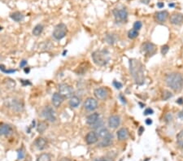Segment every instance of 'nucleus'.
<instances>
[{"mask_svg":"<svg viewBox=\"0 0 183 161\" xmlns=\"http://www.w3.org/2000/svg\"><path fill=\"white\" fill-rule=\"evenodd\" d=\"M142 51L145 55H148V56H152L156 52V46H155V44L149 42H147L145 43L142 44Z\"/></svg>","mask_w":183,"mask_h":161,"instance_id":"nucleus-8","label":"nucleus"},{"mask_svg":"<svg viewBox=\"0 0 183 161\" xmlns=\"http://www.w3.org/2000/svg\"><path fill=\"white\" fill-rule=\"evenodd\" d=\"M154 113V111L151 109V108H147V109L144 111V115H151Z\"/></svg>","mask_w":183,"mask_h":161,"instance_id":"nucleus-36","label":"nucleus"},{"mask_svg":"<svg viewBox=\"0 0 183 161\" xmlns=\"http://www.w3.org/2000/svg\"><path fill=\"white\" fill-rule=\"evenodd\" d=\"M129 71L131 76L134 78L137 85L142 86L145 81L144 66L138 60L131 59L129 60Z\"/></svg>","mask_w":183,"mask_h":161,"instance_id":"nucleus-1","label":"nucleus"},{"mask_svg":"<svg viewBox=\"0 0 183 161\" xmlns=\"http://www.w3.org/2000/svg\"><path fill=\"white\" fill-rule=\"evenodd\" d=\"M164 3H162V2L157 3V7H158L159 8H162V7H164Z\"/></svg>","mask_w":183,"mask_h":161,"instance_id":"nucleus-39","label":"nucleus"},{"mask_svg":"<svg viewBox=\"0 0 183 161\" xmlns=\"http://www.w3.org/2000/svg\"><path fill=\"white\" fill-rule=\"evenodd\" d=\"M177 146L180 148H183V130L177 133Z\"/></svg>","mask_w":183,"mask_h":161,"instance_id":"nucleus-26","label":"nucleus"},{"mask_svg":"<svg viewBox=\"0 0 183 161\" xmlns=\"http://www.w3.org/2000/svg\"><path fill=\"white\" fill-rule=\"evenodd\" d=\"M20 81H21V82H22V83H23V85H25V84H24V80H20ZM25 83H26V85H30V82H29V81H26V82H25Z\"/></svg>","mask_w":183,"mask_h":161,"instance_id":"nucleus-46","label":"nucleus"},{"mask_svg":"<svg viewBox=\"0 0 183 161\" xmlns=\"http://www.w3.org/2000/svg\"><path fill=\"white\" fill-rule=\"evenodd\" d=\"M177 103L178 104H183V98H178L177 100Z\"/></svg>","mask_w":183,"mask_h":161,"instance_id":"nucleus-44","label":"nucleus"},{"mask_svg":"<svg viewBox=\"0 0 183 161\" xmlns=\"http://www.w3.org/2000/svg\"><path fill=\"white\" fill-rule=\"evenodd\" d=\"M60 161H69L68 160H67V159H62Z\"/></svg>","mask_w":183,"mask_h":161,"instance_id":"nucleus-49","label":"nucleus"},{"mask_svg":"<svg viewBox=\"0 0 183 161\" xmlns=\"http://www.w3.org/2000/svg\"><path fill=\"white\" fill-rule=\"evenodd\" d=\"M106 41H107V42H108V43L114 44V42H115L116 39L114 38L113 35L109 34V35H107V37H106Z\"/></svg>","mask_w":183,"mask_h":161,"instance_id":"nucleus-30","label":"nucleus"},{"mask_svg":"<svg viewBox=\"0 0 183 161\" xmlns=\"http://www.w3.org/2000/svg\"><path fill=\"white\" fill-rule=\"evenodd\" d=\"M142 24L141 21H136L135 23L134 24V29H135V30H139V29H141V28H142Z\"/></svg>","mask_w":183,"mask_h":161,"instance_id":"nucleus-31","label":"nucleus"},{"mask_svg":"<svg viewBox=\"0 0 183 161\" xmlns=\"http://www.w3.org/2000/svg\"><path fill=\"white\" fill-rule=\"evenodd\" d=\"M119 98L121 99V102L122 103H124V104H126V100H125V98H124V96L122 95H119Z\"/></svg>","mask_w":183,"mask_h":161,"instance_id":"nucleus-41","label":"nucleus"},{"mask_svg":"<svg viewBox=\"0 0 183 161\" xmlns=\"http://www.w3.org/2000/svg\"><path fill=\"white\" fill-rule=\"evenodd\" d=\"M42 116L48 121L55 122V120H56V116H55V110L53 109L51 106L46 107L42 110Z\"/></svg>","mask_w":183,"mask_h":161,"instance_id":"nucleus-7","label":"nucleus"},{"mask_svg":"<svg viewBox=\"0 0 183 161\" xmlns=\"http://www.w3.org/2000/svg\"><path fill=\"white\" fill-rule=\"evenodd\" d=\"M94 95L96 97V98H98L99 100H104L108 97V93L107 89L100 87V88H97V89H94Z\"/></svg>","mask_w":183,"mask_h":161,"instance_id":"nucleus-10","label":"nucleus"},{"mask_svg":"<svg viewBox=\"0 0 183 161\" xmlns=\"http://www.w3.org/2000/svg\"><path fill=\"white\" fill-rule=\"evenodd\" d=\"M13 132L12 127L7 124H0V136H9Z\"/></svg>","mask_w":183,"mask_h":161,"instance_id":"nucleus-15","label":"nucleus"},{"mask_svg":"<svg viewBox=\"0 0 183 161\" xmlns=\"http://www.w3.org/2000/svg\"><path fill=\"white\" fill-rule=\"evenodd\" d=\"M29 70H30V69H25V72H29Z\"/></svg>","mask_w":183,"mask_h":161,"instance_id":"nucleus-47","label":"nucleus"},{"mask_svg":"<svg viewBox=\"0 0 183 161\" xmlns=\"http://www.w3.org/2000/svg\"><path fill=\"white\" fill-rule=\"evenodd\" d=\"M169 46H167V45L163 46L162 48H161V53H162V55H166V54L168 53V51H169Z\"/></svg>","mask_w":183,"mask_h":161,"instance_id":"nucleus-33","label":"nucleus"},{"mask_svg":"<svg viewBox=\"0 0 183 161\" xmlns=\"http://www.w3.org/2000/svg\"><path fill=\"white\" fill-rule=\"evenodd\" d=\"M66 34H67V26L63 23L59 24L55 26L52 34L53 37L56 40H61L66 36Z\"/></svg>","mask_w":183,"mask_h":161,"instance_id":"nucleus-4","label":"nucleus"},{"mask_svg":"<svg viewBox=\"0 0 183 161\" xmlns=\"http://www.w3.org/2000/svg\"><path fill=\"white\" fill-rule=\"evenodd\" d=\"M112 142H113V136L111 133L110 135H108V137L100 139L99 146L101 147H108L112 144Z\"/></svg>","mask_w":183,"mask_h":161,"instance_id":"nucleus-18","label":"nucleus"},{"mask_svg":"<svg viewBox=\"0 0 183 161\" xmlns=\"http://www.w3.org/2000/svg\"><path fill=\"white\" fill-rule=\"evenodd\" d=\"M47 126H48V125H47V123L46 121H41V122L38 123V125H37V130H38V133H42L45 130H47Z\"/></svg>","mask_w":183,"mask_h":161,"instance_id":"nucleus-25","label":"nucleus"},{"mask_svg":"<svg viewBox=\"0 0 183 161\" xmlns=\"http://www.w3.org/2000/svg\"><path fill=\"white\" fill-rule=\"evenodd\" d=\"M170 23L174 25H180L183 23V15L182 13H173L170 16Z\"/></svg>","mask_w":183,"mask_h":161,"instance_id":"nucleus-13","label":"nucleus"},{"mask_svg":"<svg viewBox=\"0 0 183 161\" xmlns=\"http://www.w3.org/2000/svg\"><path fill=\"white\" fill-rule=\"evenodd\" d=\"M99 121H100V119H99V113H97V112L91 113V114H90V115L86 117V124H89V125H91V126L95 125Z\"/></svg>","mask_w":183,"mask_h":161,"instance_id":"nucleus-11","label":"nucleus"},{"mask_svg":"<svg viewBox=\"0 0 183 161\" xmlns=\"http://www.w3.org/2000/svg\"><path fill=\"white\" fill-rule=\"evenodd\" d=\"M155 20L160 22V23H163V22H165L168 17H169V12L167 11H160L155 13Z\"/></svg>","mask_w":183,"mask_h":161,"instance_id":"nucleus-17","label":"nucleus"},{"mask_svg":"<svg viewBox=\"0 0 183 161\" xmlns=\"http://www.w3.org/2000/svg\"><path fill=\"white\" fill-rule=\"evenodd\" d=\"M165 81L167 86L175 92H178L183 89V76L181 73H169L166 76Z\"/></svg>","mask_w":183,"mask_h":161,"instance_id":"nucleus-2","label":"nucleus"},{"mask_svg":"<svg viewBox=\"0 0 183 161\" xmlns=\"http://www.w3.org/2000/svg\"><path fill=\"white\" fill-rule=\"evenodd\" d=\"M146 124H147V125H151V124H152V121H151V119H149V118H147V119L146 120Z\"/></svg>","mask_w":183,"mask_h":161,"instance_id":"nucleus-40","label":"nucleus"},{"mask_svg":"<svg viewBox=\"0 0 183 161\" xmlns=\"http://www.w3.org/2000/svg\"><path fill=\"white\" fill-rule=\"evenodd\" d=\"M114 17L116 21L123 22L125 21L128 18V12L125 8H116L113 10Z\"/></svg>","mask_w":183,"mask_h":161,"instance_id":"nucleus-6","label":"nucleus"},{"mask_svg":"<svg viewBox=\"0 0 183 161\" xmlns=\"http://www.w3.org/2000/svg\"><path fill=\"white\" fill-rule=\"evenodd\" d=\"M25 65H27V61L26 60H23L22 61H20V68H24V67L25 66Z\"/></svg>","mask_w":183,"mask_h":161,"instance_id":"nucleus-38","label":"nucleus"},{"mask_svg":"<svg viewBox=\"0 0 183 161\" xmlns=\"http://www.w3.org/2000/svg\"><path fill=\"white\" fill-rule=\"evenodd\" d=\"M116 135H117V138H118L120 141L126 140L129 137L128 130H127L126 128H121V129H120V130L117 131Z\"/></svg>","mask_w":183,"mask_h":161,"instance_id":"nucleus-20","label":"nucleus"},{"mask_svg":"<svg viewBox=\"0 0 183 161\" xmlns=\"http://www.w3.org/2000/svg\"><path fill=\"white\" fill-rule=\"evenodd\" d=\"M35 147H37L39 151H42L47 147V142L43 138H38L34 142Z\"/></svg>","mask_w":183,"mask_h":161,"instance_id":"nucleus-19","label":"nucleus"},{"mask_svg":"<svg viewBox=\"0 0 183 161\" xmlns=\"http://www.w3.org/2000/svg\"><path fill=\"white\" fill-rule=\"evenodd\" d=\"M43 29L44 27L42 25H41V24H38L37 25H35V27L33 29V34L34 35V36H39V35L42 33V31H43Z\"/></svg>","mask_w":183,"mask_h":161,"instance_id":"nucleus-24","label":"nucleus"},{"mask_svg":"<svg viewBox=\"0 0 183 161\" xmlns=\"http://www.w3.org/2000/svg\"><path fill=\"white\" fill-rule=\"evenodd\" d=\"M138 36V30H135L134 29H132L129 31L128 37H129L130 39H134V38H136Z\"/></svg>","mask_w":183,"mask_h":161,"instance_id":"nucleus-28","label":"nucleus"},{"mask_svg":"<svg viewBox=\"0 0 183 161\" xmlns=\"http://www.w3.org/2000/svg\"><path fill=\"white\" fill-rule=\"evenodd\" d=\"M113 86L114 87H116V89H121L122 88V84L121 83V82H119V81H117V80H113Z\"/></svg>","mask_w":183,"mask_h":161,"instance_id":"nucleus-34","label":"nucleus"},{"mask_svg":"<svg viewBox=\"0 0 183 161\" xmlns=\"http://www.w3.org/2000/svg\"><path fill=\"white\" fill-rule=\"evenodd\" d=\"M92 59L95 64L99 66H105L109 62L110 56L107 51H96L92 54Z\"/></svg>","mask_w":183,"mask_h":161,"instance_id":"nucleus-3","label":"nucleus"},{"mask_svg":"<svg viewBox=\"0 0 183 161\" xmlns=\"http://www.w3.org/2000/svg\"><path fill=\"white\" fill-rule=\"evenodd\" d=\"M10 17L12 18V20L16 21V22H20V21H22L24 20L25 16L20 12H15L11 14Z\"/></svg>","mask_w":183,"mask_h":161,"instance_id":"nucleus-23","label":"nucleus"},{"mask_svg":"<svg viewBox=\"0 0 183 161\" xmlns=\"http://www.w3.org/2000/svg\"><path fill=\"white\" fill-rule=\"evenodd\" d=\"M169 7H173V6H174V4H173V3H169Z\"/></svg>","mask_w":183,"mask_h":161,"instance_id":"nucleus-48","label":"nucleus"},{"mask_svg":"<svg viewBox=\"0 0 183 161\" xmlns=\"http://www.w3.org/2000/svg\"><path fill=\"white\" fill-rule=\"evenodd\" d=\"M59 93L64 97V98H70L73 96V88L66 83H62L59 86Z\"/></svg>","mask_w":183,"mask_h":161,"instance_id":"nucleus-5","label":"nucleus"},{"mask_svg":"<svg viewBox=\"0 0 183 161\" xmlns=\"http://www.w3.org/2000/svg\"><path fill=\"white\" fill-rule=\"evenodd\" d=\"M121 124V118L116 115L111 116L108 118V126L112 129H116Z\"/></svg>","mask_w":183,"mask_h":161,"instance_id":"nucleus-14","label":"nucleus"},{"mask_svg":"<svg viewBox=\"0 0 183 161\" xmlns=\"http://www.w3.org/2000/svg\"><path fill=\"white\" fill-rule=\"evenodd\" d=\"M17 154H18V160H21V159H23L24 157H25V153H24V151L22 150H19Z\"/></svg>","mask_w":183,"mask_h":161,"instance_id":"nucleus-35","label":"nucleus"},{"mask_svg":"<svg viewBox=\"0 0 183 161\" xmlns=\"http://www.w3.org/2000/svg\"><path fill=\"white\" fill-rule=\"evenodd\" d=\"M143 131H144V128H143V127H140L139 131H138V132H139V134H142Z\"/></svg>","mask_w":183,"mask_h":161,"instance_id":"nucleus-45","label":"nucleus"},{"mask_svg":"<svg viewBox=\"0 0 183 161\" xmlns=\"http://www.w3.org/2000/svg\"><path fill=\"white\" fill-rule=\"evenodd\" d=\"M51 101H52V104L55 107H59L64 102V97L60 93H55L53 95Z\"/></svg>","mask_w":183,"mask_h":161,"instance_id":"nucleus-16","label":"nucleus"},{"mask_svg":"<svg viewBox=\"0 0 183 161\" xmlns=\"http://www.w3.org/2000/svg\"><path fill=\"white\" fill-rule=\"evenodd\" d=\"M97 134H98L99 138L102 139V138H106V137H108V135H110L111 133L109 132V130H108V129H106L104 127H100V128L98 129Z\"/></svg>","mask_w":183,"mask_h":161,"instance_id":"nucleus-21","label":"nucleus"},{"mask_svg":"<svg viewBox=\"0 0 183 161\" xmlns=\"http://www.w3.org/2000/svg\"><path fill=\"white\" fill-rule=\"evenodd\" d=\"M141 1V3H144V4H148L149 3H150V1L151 0H140Z\"/></svg>","mask_w":183,"mask_h":161,"instance_id":"nucleus-43","label":"nucleus"},{"mask_svg":"<svg viewBox=\"0 0 183 161\" xmlns=\"http://www.w3.org/2000/svg\"><path fill=\"white\" fill-rule=\"evenodd\" d=\"M93 161H111V160L107 158H104V157H101V158L94 159Z\"/></svg>","mask_w":183,"mask_h":161,"instance_id":"nucleus-37","label":"nucleus"},{"mask_svg":"<svg viewBox=\"0 0 183 161\" xmlns=\"http://www.w3.org/2000/svg\"><path fill=\"white\" fill-rule=\"evenodd\" d=\"M172 97H173V94L169 90H167V89L164 90V92H163V100H168Z\"/></svg>","mask_w":183,"mask_h":161,"instance_id":"nucleus-29","label":"nucleus"},{"mask_svg":"<svg viewBox=\"0 0 183 161\" xmlns=\"http://www.w3.org/2000/svg\"><path fill=\"white\" fill-rule=\"evenodd\" d=\"M68 104H69V106L71 107L76 108V107H77L80 105V104H81V99H80V98H78L77 96H73V97L70 98Z\"/></svg>","mask_w":183,"mask_h":161,"instance_id":"nucleus-22","label":"nucleus"},{"mask_svg":"<svg viewBox=\"0 0 183 161\" xmlns=\"http://www.w3.org/2000/svg\"><path fill=\"white\" fill-rule=\"evenodd\" d=\"M178 117L180 118V119H182V120H183V109L178 113Z\"/></svg>","mask_w":183,"mask_h":161,"instance_id":"nucleus-42","label":"nucleus"},{"mask_svg":"<svg viewBox=\"0 0 183 161\" xmlns=\"http://www.w3.org/2000/svg\"><path fill=\"white\" fill-rule=\"evenodd\" d=\"M36 161H51V156L47 153H43L38 156Z\"/></svg>","mask_w":183,"mask_h":161,"instance_id":"nucleus-27","label":"nucleus"},{"mask_svg":"<svg viewBox=\"0 0 183 161\" xmlns=\"http://www.w3.org/2000/svg\"><path fill=\"white\" fill-rule=\"evenodd\" d=\"M86 142L88 145H92V144L96 143L98 140H99V137H98V134L97 133L94 132V131H90L86 134Z\"/></svg>","mask_w":183,"mask_h":161,"instance_id":"nucleus-12","label":"nucleus"},{"mask_svg":"<svg viewBox=\"0 0 183 161\" xmlns=\"http://www.w3.org/2000/svg\"><path fill=\"white\" fill-rule=\"evenodd\" d=\"M0 70H2L3 72H6V73H12V72H16V70L14 69H6L3 68V65H0Z\"/></svg>","mask_w":183,"mask_h":161,"instance_id":"nucleus-32","label":"nucleus"},{"mask_svg":"<svg viewBox=\"0 0 183 161\" xmlns=\"http://www.w3.org/2000/svg\"><path fill=\"white\" fill-rule=\"evenodd\" d=\"M85 109L88 112H92L98 107V102L95 98H88L84 103Z\"/></svg>","mask_w":183,"mask_h":161,"instance_id":"nucleus-9","label":"nucleus"}]
</instances>
